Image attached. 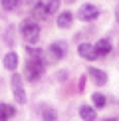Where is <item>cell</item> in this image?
I'll return each instance as SVG.
<instances>
[{"mask_svg":"<svg viewBox=\"0 0 119 121\" xmlns=\"http://www.w3.org/2000/svg\"><path fill=\"white\" fill-rule=\"evenodd\" d=\"M20 32H22V38L28 44H36L40 40V26L34 20H24L22 26H20Z\"/></svg>","mask_w":119,"mask_h":121,"instance_id":"obj_1","label":"cell"},{"mask_svg":"<svg viewBox=\"0 0 119 121\" xmlns=\"http://www.w3.org/2000/svg\"><path fill=\"white\" fill-rule=\"evenodd\" d=\"M42 73H44V60L30 58L26 62V78L30 82H36V79L42 78Z\"/></svg>","mask_w":119,"mask_h":121,"instance_id":"obj_2","label":"cell"},{"mask_svg":"<svg viewBox=\"0 0 119 121\" xmlns=\"http://www.w3.org/2000/svg\"><path fill=\"white\" fill-rule=\"evenodd\" d=\"M12 93H14V99L22 105V103H26V91H24V85H22V78H20L18 73H14L12 75Z\"/></svg>","mask_w":119,"mask_h":121,"instance_id":"obj_3","label":"cell"},{"mask_svg":"<svg viewBox=\"0 0 119 121\" xmlns=\"http://www.w3.org/2000/svg\"><path fill=\"white\" fill-rule=\"evenodd\" d=\"M64 56H66V44L64 42H54L52 46L48 48V58H50V62H60Z\"/></svg>","mask_w":119,"mask_h":121,"instance_id":"obj_4","label":"cell"},{"mask_svg":"<svg viewBox=\"0 0 119 121\" xmlns=\"http://www.w3.org/2000/svg\"><path fill=\"white\" fill-rule=\"evenodd\" d=\"M77 16L83 20V22H91V20H95L99 16V8L93 6V4H83L81 8H79Z\"/></svg>","mask_w":119,"mask_h":121,"instance_id":"obj_5","label":"cell"},{"mask_svg":"<svg viewBox=\"0 0 119 121\" xmlns=\"http://www.w3.org/2000/svg\"><path fill=\"white\" fill-rule=\"evenodd\" d=\"M77 54H79L83 60H87V62H93L95 58H99V56H97L95 46H91V44H85V42L77 46Z\"/></svg>","mask_w":119,"mask_h":121,"instance_id":"obj_6","label":"cell"},{"mask_svg":"<svg viewBox=\"0 0 119 121\" xmlns=\"http://www.w3.org/2000/svg\"><path fill=\"white\" fill-rule=\"evenodd\" d=\"M87 72H89V75L93 78V82H95L97 85H105V83H107V73L103 72V69H97V68H89Z\"/></svg>","mask_w":119,"mask_h":121,"instance_id":"obj_7","label":"cell"},{"mask_svg":"<svg viewBox=\"0 0 119 121\" xmlns=\"http://www.w3.org/2000/svg\"><path fill=\"white\" fill-rule=\"evenodd\" d=\"M16 115V109L10 103H0V121H8Z\"/></svg>","mask_w":119,"mask_h":121,"instance_id":"obj_8","label":"cell"},{"mask_svg":"<svg viewBox=\"0 0 119 121\" xmlns=\"http://www.w3.org/2000/svg\"><path fill=\"white\" fill-rule=\"evenodd\" d=\"M4 68L10 69V72H14V69L18 68V54L16 52H8L6 56H4Z\"/></svg>","mask_w":119,"mask_h":121,"instance_id":"obj_9","label":"cell"},{"mask_svg":"<svg viewBox=\"0 0 119 121\" xmlns=\"http://www.w3.org/2000/svg\"><path fill=\"white\" fill-rule=\"evenodd\" d=\"M79 117L83 121H95V109L89 105H81L79 107Z\"/></svg>","mask_w":119,"mask_h":121,"instance_id":"obj_10","label":"cell"},{"mask_svg":"<svg viewBox=\"0 0 119 121\" xmlns=\"http://www.w3.org/2000/svg\"><path fill=\"white\" fill-rule=\"evenodd\" d=\"M72 22H73V14L68 12V10L58 16V26L60 28H69V26H72Z\"/></svg>","mask_w":119,"mask_h":121,"instance_id":"obj_11","label":"cell"},{"mask_svg":"<svg viewBox=\"0 0 119 121\" xmlns=\"http://www.w3.org/2000/svg\"><path fill=\"white\" fill-rule=\"evenodd\" d=\"M95 50H97V56H107L109 52H111V42L109 40H99V42L95 44Z\"/></svg>","mask_w":119,"mask_h":121,"instance_id":"obj_12","label":"cell"},{"mask_svg":"<svg viewBox=\"0 0 119 121\" xmlns=\"http://www.w3.org/2000/svg\"><path fill=\"white\" fill-rule=\"evenodd\" d=\"M40 2H42V6H44L48 16L54 14V12H58V8H60V0H40Z\"/></svg>","mask_w":119,"mask_h":121,"instance_id":"obj_13","label":"cell"},{"mask_svg":"<svg viewBox=\"0 0 119 121\" xmlns=\"http://www.w3.org/2000/svg\"><path fill=\"white\" fill-rule=\"evenodd\" d=\"M91 101H93V105H95V107H105V103H107V99H105V95L103 93H93L91 95Z\"/></svg>","mask_w":119,"mask_h":121,"instance_id":"obj_14","label":"cell"},{"mask_svg":"<svg viewBox=\"0 0 119 121\" xmlns=\"http://www.w3.org/2000/svg\"><path fill=\"white\" fill-rule=\"evenodd\" d=\"M42 119L44 121H56L58 119V113L54 111V109H50V107H44L42 109Z\"/></svg>","mask_w":119,"mask_h":121,"instance_id":"obj_15","label":"cell"},{"mask_svg":"<svg viewBox=\"0 0 119 121\" xmlns=\"http://www.w3.org/2000/svg\"><path fill=\"white\" fill-rule=\"evenodd\" d=\"M0 2H2V8H4V10H14V8L20 6L22 0H0Z\"/></svg>","mask_w":119,"mask_h":121,"instance_id":"obj_16","label":"cell"},{"mask_svg":"<svg viewBox=\"0 0 119 121\" xmlns=\"http://www.w3.org/2000/svg\"><path fill=\"white\" fill-rule=\"evenodd\" d=\"M32 14H34L36 18H46V16H48V14H46V10H44V6H42V2H36V6H34Z\"/></svg>","mask_w":119,"mask_h":121,"instance_id":"obj_17","label":"cell"},{"mask_svg":"<svg viewBox=\"0 0 119 121\" xmlns=\"http://www.w3.org/2000/svg\"><path fill=\"white\" fill-rule=\"evenodd\" d=\"M115 20L119 22V6H117V10H115Z\"/></svg>","mask_w":119,"mask_h":121,"instance_id":"obj_18","label":"cell"},{"mask_svg":"<svg viewBox=\"0 0 119 121\" xmlns=\"http://www.w3.org/2000/svg\"><path fill=\"white\" fill-rule=\"evenodd\" d=\"M107 121H119V117H111V119H107Z\"/></svg>","mask_w":119,"mask_h":121,"instance_id":"obj_19","label":"cell"},{"mask_svg":"<svg viewBox=\"0 0 119 121\" xmlns=\"http://www.w3.org/2000/svg\"><path fill=\"white\" fill-rule=\"evenodd\" d=\"M66 2H68V4H72V2H76V0H66Z\"/></svg>","mask_w":119,"mask_h":121,"instance_id":"obj_20","label":"cell"}]
</instances>
